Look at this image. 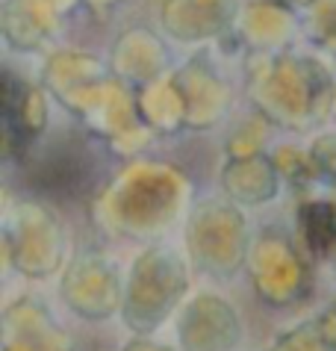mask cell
<instances>
[{"label": "cell", "instance_id": "8", "mask_svg": "<svg viewBox=\"0 0 336 351\" xmlns=\"http://www.w3.org/2000/svg\"><path fill=\"white\" fill-rule=\"evenodd\" d=\"M183 351H233L242 339L239 313L221 295L197 292L177 325Z\"/></svg>", "mask_w": 336, "mask_h": 351}, {"label": "cell", "instance_id": "11", "mask_svg": "<svg viewBox=\"0 0 336 351\" xmlns=\"http://www.w3.org/2000/svg\"><path fill=\"white\" fill-rule=\"evenodd\" d=\"M239 0H163V27L180 42H204L236 24Z\"/></svg>", "mask_w": 336, "mask_h": 351}, {"label": "cell", "instance_id": "24", "mask_svg": "<svg viewBox=\"0 0 336 351\" xmlns=\"http://www.w3.org/2000/svg\"><path fill=\"white\" fill-rule=\"evenodd\" d=\"M124 351H168V348H163L160 343H151V339H145V337H136L127 343Z\"/></svg>", "mask_w": 336, "mask_h": 351}, {"label": "cell", "instance_id": "16", "mask_svg": "<svg viewBox=\"0 0 336 351\" xmlns=\"http://www.w3.org/2000/svg\"><path fill=\"white\" fill-rule=\"evenodd\" d=\"M112 60H115V71L121 74V80L145 83L163 68L165 51L156 42V36H151L147 30H130L115 45Z\"/></svg>", "mask_w": 336, "mask_h": 351}, {"label": "cell", "instance_id": "1", "mask_svg": "<svg viewBox=\"0 0 336 351\" xmlns=\"http://www.w3.org/2000/svg\"><path fill=\"white\" fill-rule=\"evenodd\" d=\"M251 95L265 119L307 128L333 112V77L319 60L295 53H256L248 65Z\"/></svg>", "mask_w": 336, "mask_h": 351}, {"label": "cell", "instance_id": "7", "mask_svg": "<svg viewBox=\"0 0 336 351\" xmlns=\"http://www.w3.org/2000/svg\"><path fill=\"white\" fill-rule=\"evenodd\" d=\"M59 292H62L68 310L92 322L110 319L124 304L115 263L104 254H95V251H86V254H77L71 260Z\"/></svg>", "mask_w": 336, "mask_h": 351}, {"label": "cell", "instance_id": "6", "mask_svg": "<svg viewBox=\"0 0 336 351\" xmlns=\"http://www.w3.org/2000/svg\"><path fill=\"white\" fill-rule=\"evenodd\" d=\"M254 287L263 295L265 304L286 307L301 301V295L310 289V271L301 260L298 248L289 242V237L274 228H265L254 245L251 257Z\"/></svg>", "mask_w": 336, "mask_h": 351}, {"label": "cell", "instance_id": "21", "mask_svg": "<svg viewBox=\"0 0 336 351\" xmlns=\"http://www.w3.org/2000/svg\"><path fill=\"white\" fill-rule=\"evenodd\" d=\"M313 38L336 56V0H315L310 18Z\"/></svg>", "mask_w": 336, "mask_h": 351}, {"label": "cell", "instance_id": "17", "mask_svg": "<svg viewBox=\"0 0 336 351\" xmlns=\"http://www.w3.org/2000/svg\"><path fill=\"white\" fill-rule=\"evenodd\" d=\"M298 228L310 260H328L336 251V201L310 198L298 207Z\"/></svg>", "mask_w": 336, "mask_h": 351}, {"label": "cell", "instance_id": "5", "mask_svg": "<svg viewBox=\"0 0 336 351\" xmlns=\"http://www.w3.org/2000/svg\"><path fill=\"white\" fill-rule=\"evenodd\" d=\"M6 263L24 271V278H47L59 269L65 257V233L62 224L45 204L21 201L6 213L3 228Z\"/></svg>", "mask_w": 336, "mask_h": 351}, {"label": "cell", "instance_id": "9", "mask_svg": "<svg viewBox=\"0 0 336 351\" xmlns=\"http://www.w3.org/2000/svg\"><path fill=\"white\" fill-rule=\"evenodd\" d=\"M177 92L183 97L186 106V128L204 130L213 128L230 106V86H227L219 71L206 60H189L180 71L171 77Z\"/></svg>", "mask_w": 336, "mask_h": 351}, {"label": "cell", "instance_id": "2", "mask_svg": "<svg viewBox=\"0 0 336 351\" xmlns=\"http://www.w3.org/2000/svg\"><path fill=\"white\" fill-rule=\"evenodd\" d=\"M183 174L163 162H136L104 195V207L124 237H154L183 207Z\"/></svg>", "mask_w": 336, "mask_h": 351}, {"label": "cell", "instance_id": "13", "mask_svg": "<svg viewBox=\"0 0 336 351\" xmlns=\"http://www.w3.org/2000/svg\"><path fill=\"white\" fill-rule=\"evenodd\" d=\"M62 9L56 0H6L3 3V33L6 42L21 51H36L59 27Z\"/></svg>", "mask_w": 336, "mask_h": 351}, {"label": "cell", "instance_id": "14", "mask_svg": "<svg viewBox=\"0 0 336 351\" xmlns=\"http://www.w3.org/2000/svg\"><path fill=\"white\" fill-rule=\"evenodd\" d=\"M224 192L230 195L236 204H248V207H260V204L272 201L280 189V174L274 169L272 157H251V160H230L221 169Z\"/></svg>", "mask_w": 336, "mask_h": 351}, {"label": "cell", "instance_id": "10", "mask_svg": "<svg viewBox=\"0 0 336 351\" xmlns=\"http://www.w3.org/2000/svg\"><path fill=\"white\" fill-rule=\"evenodd\" d=\"M47 128V97L38 86L18 80L12 71L3 74V154L15 157V151H27V145L38 139Z\"/></svg>", "mask_w": 336, "mask_h": 351}, {"label": "cell", "instance_id": "25", "mask_svg": "<svg viewBox=\"0 0 336 351\" xmlns=\"http://www.w3.org/2000/svg\"><path fill=\"white\" fill-rule=\"evenodd\" d=\"M280 3H283V0H280ZM286 3H310V6H313L315 0H286Z\"/></svg>", "mask_w": 336, "mask_h": 351}, {"label": "cell", "instance_id": "23", "mask_svg": "<svg viewBox=\"0 0 336 351\" xmlns=\"http://www.w3.org/2000/svg\"><path fill=\"white\" fill-rule=\"evenodd\" d=\"M315 322H319L322 334L328 337L331 343H333V348H336V301H333L331 307H324V310H322V316L315 319Z\"/></svg>", "mask_w": 336, "mask_h": 351}, {"label": "cell", "instance_id": "15", "mask_svg": "<svg viewBox=\"0 0 336 351\" xmlns=\"http://www.w3.org/2000/svg\"><path fill=\"white\" fill-rule=\"evenodd\" d=\"M239 30L256 47V53H269V47L286 42L295 33V15L280 0H263V3L248 6Z\"/></svg>", "mask_w": 336, "mask_h": 351}, {"label": "cell", "instance_id": "19", "mask_svg": "<svg viewBox=\"0 0 336 351\" xmlns=\"http://www.w3.org/2000/svg\"><path fill=\"white\" fill-rule=\"evenodd\" d=\"M269 351H336V348L331 339L322 334L319 322L313 319L310 325H298V328H292L289 334L278 337Z\"/></svg>", "mask_w": 336, "mask_h": 351}, {"label": "cell", "instance_id": "18", "mask_svg": "<svg viewBox=\"0 0 336 351\" xmlns=\"http://www.w3.org/2000/svg\"><path fill=\"white\" fill-rule=\"evenodd\" d=\"M272 162H274V169H278L280 180H286L292 189H307L310 183L319 180L313 154L295 148V145H283V148H278L272 154Z\"/></svg>", "mask_w": 336, "mask_h": 351}, {"label": "cell", "instance_id": "22", "mask_svg": "<svg viewBox=\"0 0 336 351\" xmlns=\"http://www.w3.org/2000/svg\"><path fill=\"white\" fill-rule=\"evenodd\" d=\"M315 171H319V180L331 183L336 192V133H324L310 145Z\"/></svg>", "mask_w": 336, "mask_h": 351}, {"label": "cell", "instance_id": "12", "mask_svg": "<svg viewBox=\"0 0 336 351\" xmlns=\"http://www.w3.org/2000/svg\"><path fill=\"white\" fill-rule=\"evenodd\" d=\"M3 343H18L29 351H68L65 330L47 313L42 301L24 295L3 313Z\"/></svg>", "mask_w": 336, "mask_h": 351}, {"label": "cell", "instance_id": "26", "mask_svg": "<svg viewBox=\"0 0 336 351\" xmlns=\"http://www.w3.org/2000/svg\"><path fill=\"white\" fill-rule=\"evenodd\" d=\"M92 3H115V0H92Z\"/></svg>", "mask_w": 336, "mask_h": 351}, {"label": "cell", "instance_id": "27", "mask_svg": "<svg viewBox=\"0 0 336 351\" xmlns=\"http://www.w3.org/2000/svg\"><path fill=\"white\" fill-rule=\"evenodd\" d=\"M68 351H74V348H68Z\"/></svg>", "mask_w": 336, "mask_h": 351}, {"label": "cell", "instance_id": "20", "mask_svg": "<svg viewBox=\"0 0 336 351\" xmlns=\"http://www.w3.org/2000/svg\"><path fill=\"white\" fill-rule=\"evenodd\" d=\"M265 139L263 133V119L254 115L239 128V133H233L227 139V157L230 160H251V157H260V145Z\"/></svg>", "mask_w": 336, "mask_h": 351}, {"label": "cell", "instance_id": "4", "mask_svg": "<svg viewBox=\"0 0 336 351\" xmlns=\"http://www.w3.org/2000/svg\"><path fill=\"white\" fill-rule=\"evenodd\" d=\"M189 260L204 275L227 280L248 257V221L236 204L204 198L195 204L186 228Z\"/></svg>", "mask_w": 336, "mask_h": 351}, {"label": "cell", "instance_id": "3", "mask_svg": "<svg viewBox=\"0 0 336 351\" xmlns=\"http://www.w3.org/2000/svg\"><path fill=\"white\" fill-rule=\"evenodd\" d=\"M189 287V263L171 248H147L136 257L124 289L121 316L139 337L154 334Z\"/></svg>", "mask_w": 336, "mask_h": 351}]
</instances>
